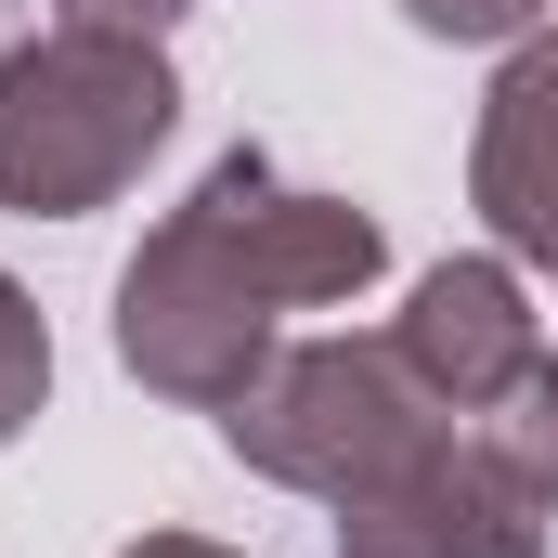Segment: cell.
Returning <instances> with one entry per match:
<instances>
[{
    "instance_id": "9",
    "label": "cell",
    "mask_w": 558,
    "mask_h": 558,
    "mask_svg": "<svg viewBox=\"0 0 558 558\" xmlns=\"http://www.w3.org/2000/svg\"><path fill=\"white\" fill-rule=\"evenodd\" d=\"M52 403V325H39V299L0 274V441H26V416Z\"/></svg>"
},
{
    "instance_id": "11",
    "label": "cell",
    "mask_w": 558,
    "mask_h": 558,
    "mask_svg": "<svg viewBox=\"0 0 558 558\" xmlns=\"http://www.w3.org/2000/svg\"><path fill=\"white\" fill-rule=\"evenodd\" d=\"M52 13H65V26H118V39H169L195 0H52Z\"/></svg>"
},
{
    "instance_id": "6",
    "label": "cell",
    "mask_w": 558,
    "mask_h": 558,
    "mask_svg": "<svg viewBox=\"0 0 558 558\" xmlns=\"http://www.w3.org/2000/svg\"><path fill=\"white\" fill-rule=\"evenodd\" d=\"M468 208L494 221V247L520 274H558V26H533L468 131Z\"/></svg>"
},
{
    "instance_id": "3",
    "label": "cell",
    "mask_w": 558,
    "mask_h": 558,
    "mask_svg": "<svg viewBox=\"0 0 558 558\" xmlns=\"http://www.w3.org/2000/svg\"><path fill=\"white\" fill-rule=\"evenodd\" d=\"M274 286L234 260V234H221V208H208V182L156 221L131 247V274H118V364H131L156 403H195V416H221V403H247V377L274 364Z\"/></svg>"
},
{
    "instance_id": "7",
    "label": "cell",
    "mask_w": 558,
    "mask_h": 558,
    "mask_svg": "<svg viewBox=\"0 0 558 558\" xmlns=\"http://www.w3.org/2000/svg\"><path fill=\"white\" fill-rule=\"evenodd\" d=\"M390 338H403V364H416L454 416H481V403H494V390H507V377L546 351L533 286H520V260H507V247H494V260H428Z\"/></svg>"
},
{
    "instance_id": "2",
    "label": "cell",
    "mask_w": 558,
    "mask_h": 558,
    "mask_svg": "<svg viewBox=\"0 0 558 558\" xmlns=\"http://www.w3.org/2000/svg\"><path fill=\"white\" fill-rule=\"evenodd\" d=\"M441 428H468V416L403 364V338H299V351H274L247 377V403H221L234 468H260L286 494H325V507H351L364 481H390Z\"/></svg>"
},
{
    "instance_id": "1",
    "label": "cell",
    "mask_w": 558,
    "mask_h": 558,
    "mask_svg": "<svg viewBox=\"0 0 558 558\" xmlns=\"http://www.w3.org/2000/svg\"><path fill=\"white\" fill-rule=\"evenodd\" d=\"M182 118V78L156 39L118 26H39L0 52V208L26 221H92L143 182V156Z\"/></svg>"
},
{
    "instance_id": "4",
    "label": "cell",
    "mask_w": 558,
    "mask_h": 558,
    "mask_svg": "<svg viewBox=\"0 0 558 558\" xmlns=\"http://www.w3.org/2000/svg\"><path fill=\"white\" fill-rule=\"evenodd\" d=\"M338 558H546V507L468 428H441L428 454H403L338 507Z\"/></svg>"
},
{
    "instance_id": "8",
    "label": "cell",
    "mask_w": 558,
    "mask_h": 558,
    "mask_svg": "<svg viewBox=\"0 0 558 558\" xmlns=\"http://www.w3.org/2000/svg\"><path fill=\"white\" fill-rule=\"evenodd\" d=\"M468 441H481V454H494V468H507V481L558 520V351H533V364L468 416Z\"/></svg>"
},
{
    "instance_id": "5",
    "label": "cell",
    "mask_w": 558,
    "mask_h": 558,
    "mask_svg": "<svg viewBox=\"0 0 558 558\" xmlns=\"http://www.w3.org/2000/svg\"><path fill=\"white\" fill-rule=\"evenodd\" d=\"M208 208H221L234 260L274 286L286 312H338V299H364V286L390 274V234H377V208H351V195H312V182H286L260 143L208 156Z\"/></svg>"
},
{
    "instance_id": "12",
    "label": "cell",
    "mask_w": 558,
    "mask_h": 558,
    "mask_svg": "<svg viewBox=\"0 0 558 558\" xmlns=\"http://www.w3.org/2000/svg\"><path fill=\"white\" fill-rule=\"evenodd\" d=\"M118 558H247V546H208V533H143V546H118Z\"/></svg>"
},
{
    "instance_id": "10",
    "label": "cell",
    "mask_w": 558,
    "mask_h": 558,
    "mask_svg": "<svg viewBox=\"0 0 558 558\" xmlns=\"http://www.w3.org/2000/svg\"><path fill=\"white\" fill-rule=\"evenodd\" d=\"M546 13L558 0H403V26L416 39H454V52H520Z\"/></svg>"
}]
</instances>
